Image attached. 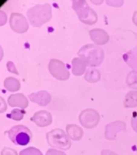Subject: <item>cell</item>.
Here are the masks:
<instances>
[{
    "label": "cell",
    "instance_id": "6da1fadb",
    "mask_svg": "<svg viewBox=\"0 0 137 155\" xmlns=\"http://www.w3.org/2000/svg\"><path fill=\"white\" fill-rule=\"evenodd\" d=\"M10 140L17 145H26L31 140V132L24 125H16L12 127L8 132Z\"/></svg>",
    "mask_w": 137,
    "mask_h": 155
},
{
    "label": "cell",
    "instance_id": "3957f363",
    "mask_svg": "<svg viewBox=\"0 0 137 155\" xmlns=\"http://www.w3.org/2000/svg\"><path fill=\"white\" fill-rule=\"evenodd\" d=\"M0 98H1V97H0ZM5 110H6V109H4L3 107H0V112H2V111H5Z\"/></svg>",
    "mask_w": 137,
    "mask_h": 155
},
{
    "label": "cell",
    "instance_id": "7a4b0ae2",
    "mask_svg": "<svg viewBox=\"0 0 137 155\" xmlns=\"http://www.w3.org/2000/svg\"><path fill=\"white\" fill-rule=\"evenodd\" d=\"M23 111H21L20 110H17V109H15L11 111V113H10L9 115H7V116L9 118H12L14 120H20L23 117Z\"/></svg>",
    "mask_w": 137,
    "mask_h": 155
}]
</instances>
